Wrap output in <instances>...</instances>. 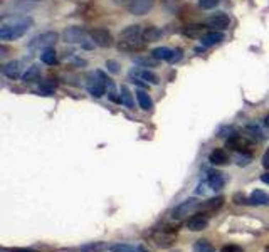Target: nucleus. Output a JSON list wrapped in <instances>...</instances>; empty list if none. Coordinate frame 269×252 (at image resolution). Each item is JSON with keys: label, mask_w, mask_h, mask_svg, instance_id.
Masks as SVG:
<instances>
[{"label": "nucleus", "mask_w": 269, "mask_h": 252, "mask_svg": "<svg viewBox=\"0 0 269 252\" xmlns=\"http://www.w3.org/2000/svg\"><path fill=\"white\" fill-rule=\"evenodd\" d=\"M106 74L103 71H96L94 76L89 77L88 81V93L93 98H103L106 93Z\"/></svg>", "instance_id": "obj_5"}, {"label": "nucleus", "mask_w": 269, "mask_h": 252, "mask_svg": "<svg viewBox=\"0 0 269 252\" xmlns=\"http://www.w3.org/2000/svg\"><path fill=\"white\" fill-rule=\"evenodd\" d=\"M207 225H209V215H205V214L192 215V217H188L185 222V227L192 232L204 230V229H207Z\"/></svg>", "instance_id": "obj_10"}, {"label": "nucleus", "mask_w": 269, "mask_h": 252, "mask_svg": "<svg viewBox=\"0 0 269 252\" xmlns=\"http://www.w3.org/2000/svg\"><path fill=\"white\" fill-rule=\"evenodd\" d=\"M225 146L234 150V152H237V153H247V150L251 148V141L244 135L234 133L225 140Z\"/></svg>", "instance_id": "obj_8"}, {"label": "nucleus", "mask_w": 269, "mask_h": 252, "mask_svg": "<svg viewBox=\"0 0 269 252\" xmlns=\"http://www.w3.org/2000/svg\"><path fill=\"white\" fill-rule=\"evenodd\" d=\"M267 252H269V245H267Z\"/></svg>", "instance_id": "obj_43"}, {"label": "nucleus", "mask_w": 269, "mask_h": 252, "mask_svg": "<svg viewBox=\"0 0 269 252\" xmlns=\"http://www.w3.org/2000/svg\"><path fill=\"white\" fill-rule=\"evenodd\" d=\"M246 133L251 135V136L254 138V140H258V141L264 140V138H266L264 131H262V128H261V126H259L258 123H249V124L246 126Z\"/></svg>", "instance_id": "obj_25"}, {"label": "nucleus", "mask_w": 269, "mask_h": 252, "mask_svg": "<svg viewBox=\"0 0 269 252\" xmlns=\"http://www.w3.org/2000/svg\"><path fill=\"white\" fill-rule=\"evenodd\" d=\"M41 61L44 62V64H49V66L56 64L57 62V54H56V51H54L52 47H49V49H44V51L41 52Z\"/></svg>", "instance_id": "obj_27"}, {"label": "nucleus", "mask_w": 269, "mask_h": 252, "mask_svg": "<svg viewBox=\"0 0 269 252\" xmlns=\"http://www.w3.org/2000/svg\"><path fill=\"white\" fill-rule=\"evenodd\" d=\"M142 27L140 26H128V27H125L123 31L120 32V35H118V40L120 42H125V40H137V39H142Z\"/></svg>", "instance_id": "obj_16"}, {"label": "nucleus", "mask_w": 269, "mask_h": 252, "mask_svg": "<svg viewBox=\"0 0 269 252\" xmlns=\"http://www.w3.org/2000/svg\"><path fill=\"white\" fill-rule=\"evenodd\" d=\"M222 205H224V197H214V199L200 202V205H199V214L210 215V214H214V212H217V210L221 208Z\"/></svg>", "instance_id": "obj_13"}, {"label": "nucleus", "mask_w": 269, "mask_h": 252, "mask_svg": "<svg viewBox=\"0 0 269 252\" xmlns=\"http://www.w3.org/2000/svg\"><path fill=\"white\" fill-rule=\"evenodd\" d=\"M209 190H210L209 183H207V182H202V183H199V187H197V190H195V194H197V195H205Z\"/></svg>", "instance_id": "obj_33"}, {"label": "nucleus", "mask_w": 269, "mask_h": 252, "mask_svg": "<svg viewBox=\"0 0 269 252\" xmlns=\"http://www.w3.org/2000/svg\"><path fill=\"white\" fill-rule=\"evenodd\" d=\"M88 35V31L84 27H67L66 31L63 32V40L66 42V44H83V40L86 39Z\"/></svg>", "instance_id": "obj_7"}, {"label": "nucleus", "mask_w": 269, "mask_h": 252, "mask_svg": "<svg viewBox=\"0 0 269 252\" xmlns=\"http://www.w3.org/2000/svg\"><path fill=\"white\" fill-rule=\"evenodd\" d=\"M162 37V31L158 27L155 26H150V27H146L145 31L142 32V39L143 42H155Z\"/></svg>", "instance_id": "obj_23"}, {"label": "nucleus", "mask_w": 269, "mask_h": 252, "mask_svg": "<svg viewBox=\"0 0 269 252\" xmlns=\"http://www.w3.org/2000/svg\"><path fill=\"white\" fill-rule=\"evenodd\" d=\"M137 99H138L140 108H142L143 111H148V110H151V106H153V101H151L150 94L142 91V89H138L137 91Z\"/></svg>", "instance_id": "obj_24"}, {"label": "nucleus", "mask_w": 269, "mask_h": 252, "mask_svg": "<svg viewBox=\"0 0 269 252\" xmlns=\"http://www.w3.org/2000/svg\"><path fill=\"white\" fill-rule=\"evenodd\" d=\"M57 32L54 31H47V32H42V34H37L35 37H32L29 40V49H49V47H52L54 44L57 42Z\"/></svg>", "instance_id": "obj_3"}, {"label": "nucleus", "mask_w": 269, "mask_h": 252, "mask_svg": "<svg viewBox=\"0 0 269 252\" xmlns=\"http://www.w3.org/2000/svg\"><path fill=\"white\" fill-rule=\"evenodd\" d=\"M2 74L9 79H19L22 74V62L21 61H9L2 66Z\"/></svg>", "instance_id": "obj_15"}, {"label": "nucleus", "mask_w": 269, "mask_h": 252, "mask_svg": "<svg viewBox=\"0 0 269 252\" xmlns=\"http://www.w3.org/2000/svg\"><path fill=\"white\" fill-rule=\"evenodd\" d=\"M120 103L125 104L126 108H133V94L131 91L128 89L126 86H121L120 88Z\"/></svg>", "instance_id": "obj_26"}, {"label": "nucleus", "mask_w": 269, "mask_h": 252, "mask_svg": "<svg viewBox=\"0 0 269 252\" xmlns=\"http://www.w3.org/2000/svg\"><path fill=\"white\" fill-rule=\"evenodd\" d=\"M113 2H114L116 5H126V7H128V5H130V4L133 2V0H113Z\"/></svg>", "instance_id": "obj_39"}, {"label": "nucleus", "mask_w": 269, "mask_h": 252, "mask_svg": "<svg viewBox=\"0 0 269 252\" xmlns=\"http://www.w3.org/2000/svg\"><path fill=\"white\" fill-rule=\"evenodd\" d=\"M143 39H137V40H125V42H120L118 40V49L120 51H137L140 47L143 46Z\"/></svg>", "instance_id": "obj_28"}, {"label": "nucleus", "mask_w": 269, "mask_h": 252, "mask_svg": "<svg viewBox=\"0 0 269 252\" xmlns=\"http://www.w3.org/2000/svg\"><path fill=\"white\" fill-rule=\"evenodd\" d=\"M251 155L249 153H239L237 155V165L239 166H246V165H249L251 163Z\"/></svg>", "instance_id": "obj_31"}, {"label": "nucleus", "mask_w": 269, "mask_h": 252, "mask_svg": "<svg viewBox=\"0 0 269 252\" xmlns=\"http://www.w3.org/2000/svg\"><path fill=\"white\" fill-rule=\"evenodd\" d=\"M130 79L133 82L140 84V86H148V84H158L160 82V77H158L153 71L150 69H145V68H133L130 73Z\"/></svg>", "instance_id": "obj_2"}, {"label": "nucleus", "mask_w": 269, "mask_h": 252, "mask_svg": "<svg viewBox=\"0 0 269 252\" xmlns=\"http://www.w3.org/2000/svg\"><path fill=\"white\" fill-rule=\"evenodd\" d=\"M199 205H200V202L197 199H187V200H183L182 203H179V205L174 208L172 217L175 220L187 219L188 215H194L195 212H199Z\"/></svg>", "instance_id": "obj_6"}, {"label": "nucleus", "mask_w": 269, "mask_h": 252, "mask_svg": "<svg viewBox=\"0 0 269 252\" xmlns=\"http://www.w3.org/2000/svg\"><path fill=\"white\" fill-rule=\"evenodd\" d=\"M205 24L209 27H212L214 31H225V29L230 26V19L224 12H217V14H212L210 17H207Z\"/></svg>", "instance_id": "obj_9"}, {"label": "nucleus", "mask_w": 269, "mask_h": 252, "mask_svg": "<svg viewBox=\"0 0 269 252\" xmlns=\"http://www.w3.org/2000/svg\"><path fill=\"white\" fill-rule=\"evenodd\" d=\"M83 250H103V249H106V244H101V242H98V244H91V245H84V247H81Z\"/></svg>", "instance_id": "obj_34"}, {"label": "nucleus", "mask_w": 269, "mask_h": 252, "mask_svg": "<svg viewBox=\"0 0 269 252\" xmlns=\"http://www.w3.org/2000/svg\"><path fill=\"white\" fill-rule=\"evenodd\" d=\"M205 182L209 183V187L212 192H221L224 188V185H225V178L221 172H217V170H207V178H205Z\"/></svg>", "instance_id": "obj_14"}, {"label": "nucleus", "mask_w": 269, "mask_h": 252, "mask_svg": "<svg viewBox=\"0 0 269 252\" xmlns=\"http://www.w3.org/2000/svg\"><path fill=\"white\" fill-rule=\"evenodd\" d=\"M261 180H262V182H264V183L269 185V173H264V175H261Z\"/></svg>", "instance_id": "obj_40"}, {"label": "nucleus", "mask_w": 269, "mask_h": 252, "mask_svg": "<svg viewBox=\"0 0 269 252\" xmlns=\"http://www.w3.org/2000/svg\"><path fill=\"white\" fill-rule=\"evenodd\" d=\"M180 59H182V51L177 49V51L174 52V57H172V61H170V62H177V61H180Z\"/></svg>", "instance_id": "obj_37"}, {"label": "nucleus", "mask_w": 269, "mask_h": 252, "mask_svg": "<svg viewBox=\"0 0 269 252\" xmlns=\"http://www.w3.org/2000/svg\"><path fill=\"white\" fill-rule=\"evenodd\" d=\"M39 79H41V66H37V64H32L30 68H27L26 74L22 76L24 82H35Z\"/></svg>", "instance_id": "obj_22"}, {"label": "nucleus", "mask_w": 269, "mask_h": 252, "mask_svg": "<svg viewBox=\"0 0 269 252\" xmlns=\"http://www.w3.org/2000/svg\"><path fill=\"white\" fill-rule=\"evenodd\" d=\"M111 252H148L145 245L142 244H133V242H120L108 247Z\"/></svg>", "instance_id": "obj_17"}, {"label": "nucleus", "mask_w": 269, "mask_h": 252, "mask_svg": "<svg viewBox=\"0 0 269 252\" xmlns=\"http://www.w3.org/2000/svg\"><path fill=\"white\" fill-rule=\"evenodd\" d=\"M155 0H133V2L128 5V12L131 15H145L148 14V10L153 7Z\"/></svg>", "instance_id": "obj_12"}, {"label": "nucleus", "mask_w": 269, "mask_h": 252, "mask_svg": "<svg viewBox=\"0 0 269 252\" xmlns=\"http://www.w3.org/2000/svg\"><path fill=\"white\" fill-rule=\"evenodd\" d=\"M251 205L261 207V205H269V195L262 190H254L249 197Z\"/></svg>", "instance_id": "obj_20"}, {"label": "nucleus", "mask_w": 269, "mask_h": 252, "mask_svg": "<svg viewBox=\"0 0 269 252\" xmlns=\"http://www.w3.org/2000/svg\"><path fill=\"white\" fill-rule=\"evenodd\" d=\"M34 2H41V0H34Z\"/></svg>", "instance_id": "obj_42"}, {"label": "nucleus", "mask_w": 269, "mask_h": 252, "mask_svg": "<svg viewBox=\"0 0 269 252\" xmlns=\"http://www.w3.org/2000/svg\"><path fill=\"white\" fill-rule=\"evenodd\" d=\"M175 239H177V230H174L172 227H163V229H158L151 234V241L155 242L157 247L162 249L172 247Z\"/></svg>", "instance_id": "obj_4"}, {"label": "nucleus", "mask_w": 269, "mask_h": 252, "mask_svg": "<svg viewBox=\"0 0 269 252\" xmlns=\"http://www.w3.org/2000/svg\"><path fill=\"white\" fill-rule=\"evenodd\" d=\"M106 68L111 71V73H118V62H114V61H108L106 62Z\"/></svg>", "instance_id": "obj_36"}, {"label": "nucleus", "mask_w": 269, "mask_h": 252, "mask_svg": "<svg viewBox=\"0 0 269 252\" xmlns=\"http://www.w3.org/2000/svg\"><path fill=\"white\" fill-rule=\"evenodd\" d=\"M174 49L170 47H157V49L151 51V57H155L157 61H172L174 57Z\"/></svg>", "instance_id": "obj_21"}, {"label": "nucleus", "mask_w": 269, "mask_h": 252, "mask_svg": "<svg viewBox=\"0 0 269 252\" xmlns=\"http://www.w3.org/2000/svg\"><path fill=\"white\" fill-rule=\"evenodd\" d=\"M30 26H32V19L30 17H19V19H14L9 24H4L0 27V39L2 40H15L22 37L26 34Z\"/></svg>", "instance_id": "obj_1"}, {"label": "nucleus", "mask_w": 269, "mask_h": 252, "mask_svg": "<svg viewBox=\"0 0 269 252\" xmlns=\"http://www.w3.org/2000/svg\"><path fill=\"white\" fill-rule=\"evenodd\" d=\"M219 4H221V0H199V7L204 9V10L216 9Z\"/></svg>", "instance_id": "obj_30"}, {"label": "nucleus", "mask_w": 269, "mask_h": 252, "mask_svg": "<svg viewBox=\"0 0 269 252\" xmlns=\"http://www.w3.org/2000/svg\"><path fill=\"white\" fill-rule=\"evenodd\" d=\"M200 32H202V27H199V26H194L192 29H187L185 31L187 35H195V34H200Z\"/></svg>", "instance_id": "obj_35"}, {"label": "nucleus", "mask_w": 269, "mask_h": 252, "mask_svg": "<svg viewBox=\"0 0 269 252\" xmlns=\"http://www.w3.org/2000/svg\"><path fill=\"white\" fill-rule=\"evenodd\" d=\"M209 161H210L212 165H216V166L227 165V163H229V155L225 153V150L217 148V150H214V152L210 153Z\"/></svg>", "instance_id": "obj_19"}, {"label": "nucleus", "mask_w": 269, "mask_h": 252, "mask_svg": "<svg viewBox=\"0 0 269 252\" xmlns=\"http://www.w3.org/2000/svg\"><path fill=\"white\" fill-rule=\"evenodd\" d=\"M264 124H266V128L269 130V115H267V116L264 118Z\"/></svg>", "instance_id": "obj_41"}, {"label": "nucleus", "mask_w": 269, "mask_h": 252, "mask_svg": "<svg viewBox=\"0 0 269 252\" xmlns=\"http://www.w3.org/2000/svg\"><path fill=\"white\" fill-rule=\"evenodd\" d=\"M91 34V39L94 40L96 46L100 47H109L113 46V35L109 31H106V29H93V31L89 32Z\"/></svg>", "instance_id": "obj_11"}, {"label": "nucleus", "mask_w": 269, "mask_h": 252, "mask_svg": "<svg viewBox=\"0 0 269 252\" xmlns=\"http://www.w3.org/2000/svg\"><path fill=\"white\" fill-rule=\"evenodd\" d=\"M194 252H216V249H214V245L209 241L200 239V241L194 244Z\"/></svg>", "instance_id": "obj_29"}, {"label": "nucleus", "mask_w": 269, "mask_h": 252, "mask_svg": "<svg viewBox=\"0 0 269 252\" xmlns=\"http://www.w3.org/2000/svg\"><path fill=\"white\" fill-rule=\"evenodd\" d=\"M0 252H32V250H29V249H0Z\"/></svg>", "instance_id": "obj_38"}, {"label": "nucleus", "mask_w": 269, "mask_h": 252, "mask_svg": "<svg viewBox=\"0 0 269 252\" xmlns=\"http://www.w3.org/2000/svg\"><path fill=\"white\" fill-rule=\"evenodd\" d=\"M202 40V46L204 47H210V46H216L219 42L224 40V34L221 31H212V32H205L204 35L200 37Z\"/></svg>", "instance_id": "obj_18"}, {"label": "nucleus", "mask_w": 269, "mask_h": 252, "mask_svg": "<svg viewBox=\"0 0 269 252\" xmlns=\"http://www.w3.org/2000/svg\"><path fill=\"white\" fill-rule=\"evenodd\" d=\"M221 252H244V249L241 245H236V244H229V245H224L221 249Z\"/></svg>", "instance_id": "obj_32"}]
</instances>
